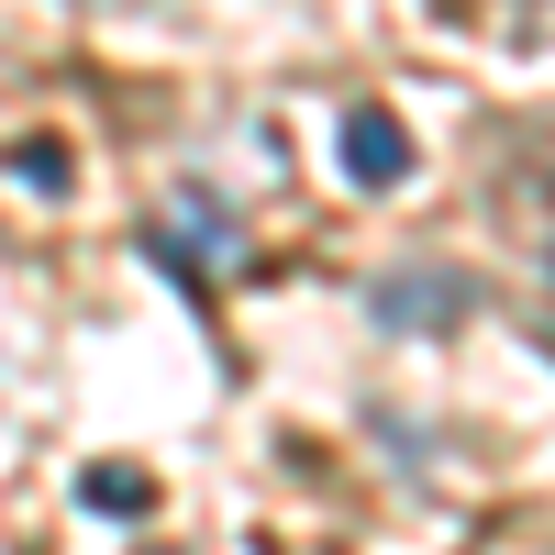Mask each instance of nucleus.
Instances as JSON below:
<instances>
[{
    "mask_svg": "<svg viewBox=\"0 0 555 555\" xmlns=\"http://www.w3.org/2000/svg\"><path fill=\"white\" fill-rule=\"evenodd\" d=\"M145 256L178 278V289H211L222 267H245V222L222 211V201H178V211L145 222Z\"/></svg>",
    "mask_w": 555,
    "mask_h": 555,
    "instance_id": "obj_1",
    "label": "nucleus"
},
{
    "mask_svg": "<svg viewBox=\"0 0 555 555\" xmlns=\"http://www.w3.org/2000/svg\"><path fill=\"white\" fill-rule=\"evenodd\" d=\"M467 278L455 267H389L378 289H366V322H378V334H455V322H467Z\"/></svg>",
    "mask_w": 555,
    "mask_h": 555,
    "instance_id": "obj_2",
    "label": "nucleus"
},
{
    "mask_svg": "<svg viewBox=\"0 0 555 555\" xmlns=\"http://www.w3.org/2000/svg\"><path fill=\"white\" fill-rule=\"evenodd\" d=\"M334 156H345V178H356V190H400V178H411V133H400L389 112H345Z\"/></svg>",
    "mask_w": 555,
    "mask_h": 555,
    "instance_id": "obj_3",
    "label": "nucleus"
},
{
    "mask_svg": "<svg viewBox=\"0 0 555 555\" xmlns=\"http://www.w3.org/2000/svg\"><path fill=\"white\" fill-rule=\"evenodd\" d=\"M78 500H89V512H112V522H133V512H156V478L112 455V467H89V478H78Z\"/></svg>",
    "mask_w": 555,
    "mask_h": 555,
    "instance_id": "obj_4",
    "label": "nucleus"
},
{
    "mask_svg": "<svg viewBox=\"0 0 555 555\" xmlns=\"http://www.w3.org/2000/svg\"><path fill=\"white\" fill-rule=\"evenodd\" d=\"M12 178H34V190H67V145H44V133H34V145H12Z\"/></svg>",
    "mask_w": 555,
    "mask_h": 555,
    "instance_id": "obj_5",
    "label": "nucleus"
}]
</instances>
